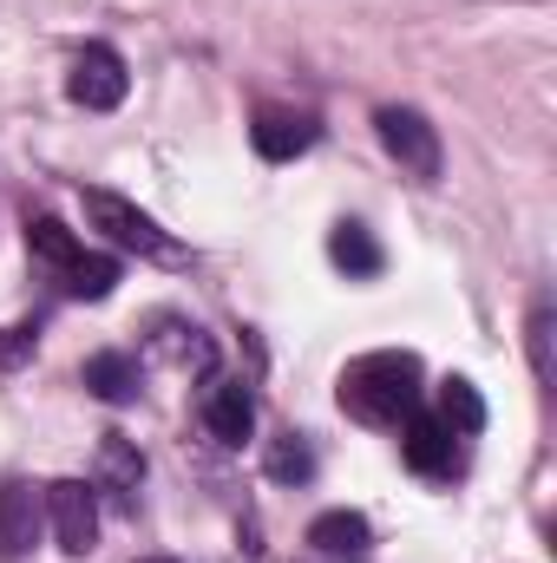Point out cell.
Here are the masks:
<instances>
[{"label":"cell","instance_id":"obj_2","mask_svg":"<svg viewBox=\"0 0 557 563\" xmlns=\"http://www.w3.org/2000/svg\"><path fill=\"white\" fill-rule=\"evenodd\" d=\"M86 223H92L112 250H125V256H139V263H164V269H184V263H190V250H184L151 210H139V203L119 197V190H86Z\"/></svg>","mask_w":557,"mask_h":563},{"label":"cell","instance_id":"obj_4","mask_svg":"<svg viewBox=\"0 0 557 563\" xmlns=\"http://www.w3.org/2000/svg\"><path fill=\"white\" fill-rule=\"evenodd\" d=\"M40 498H46V525H53L59 551L66 558H86L99 544V492L86 478H53Z\"/></svg>","mask_w":557,"mask_h":563},{"label":"cell","instance_id":"obj_11","mask_svg":"<svg viewBox=\"0 0 557 563\" xmlns=\"http://www.w3.org/2000/svg\"><path fill=\"white\" fill-rule=\"evenodd\" d=\"M204 426H210L217 445L237 452V445L256 432V400H250V387H243V380H217V387L204 394Z\"/></svg>","mask_w":557,"mask_h":563},{"label":"cell","instance_id":"obj_12","mask_svg":"<svg viewBox=\"0 0 557 563\" xmlns=\"http://www.w3.org/2000/svg\"><path fill=\"white\" fill-rule=\"evenodd\" d=\"M328 263H335L348 282H374L381 269H387V256H381L374 230H368V223H354V217H341V223L328 230Z\"/></svg>","mask_w":557,"mask_h":563},{"label":"cell","instance_id":"obj_21","mask_svg":"<svg viewBox=\"0 0 557 563\" xmlns=\"http://www.w3.org/2000/svg\"><path fill=\"white\" fill-rule=\"evenodd\" d=\"M144 563H171V558H144Z\"/></svg>","mask_w":557,"mask_h":563},{"label":"cell","instance_id":"obj_13","mask_svg":"<svg viewBox=\"0 0 557 563\" xmlns=\"http://www.w3.org/2000/svg\"><path fill=\"white\" fill-rule=\"evenodd\" d=\"M139 387H144V374H139V361H132V354L106 347V354H92V361H86V394H92V400H106V407H132V400H139Z\"/></svg>","mask_w":557,"mask_h":563},{"label":"cell","instance_id":"obj_6","mask_svg":"<svg viewBox=\"0 0 557 563\" xmlns=\"http://www.w3.org/2000/svg\"><path fill=\"white\" fill-rule=\"evenodd\" d=\"M459 445H466V439H459L452 426L433 420V407H414V413L401 420V452H407V465H414L419 478H459V465H466Z\"/></svg>","mask_w":557,"mask_h":563},{"label":"cell","instance_id":"obj_19","mask_svg":"<svg viewBox=\"0 0 557 563\" xmlns=\"http://www.w3.org/2000/svg\"><path fill=\"white\" fill-rule=\"evenodd\" d=\"M551 334H557V314H551V301H538V308H532V321H525V341H532V374H538V380H545V387H551Z\"/></svg>","mask_w":557,"mask_h":563},{"label":"cell","instance_id":"obj_15","mask_svg":"<svg viewBox=\"0 0 557 563\" xmlns=\"http://www.w3.org/2000/svg\"><path fill=\"white\" fill-rule=\"evenodd\" d=\"M433 420L452 426L459 439H479V432H485V400H479V387L459 380V374L439 380V387H433Z\"/></svg>","mask_w":557,"mask_h":563},{"label":"cell","instance_id":"obj_8","mask_svg":"<svg viewBox=\"0 0 557 563\" xmlns=\"http://www.w3.org/2000/svg\"><path fill=\"white\" fill-rule=\"evenodd\" d=\"M315 139H321V125H315L308 112H282V106H263V112H256V125H250L256 157H270V164H288V157L315 151Z\"/></svg>","mask_w":557,"mask_h":563},{"label":"cell","instance_id":"obj_14","mask_svg":"<svg viewBox=\"0 0 557 563\" xmlns=\"http://www.w3.org/2000/svg\"><path fill=\"white\" fill-rule=\"evenodd\" d=\"M368 544H374V531L361 511H321L308 525V551H321V558H361Z\"/></svg>","mask_w":557,"mask_h":563},{"label":"cell","instance_id":"obj_1","mask_svg":"<svg viewBox=\"0 0 557 563\" xmlns=\"http://www.w3.org/2000/svg\"><path fill=\"white\" fill-rule=\"evenodd\" d=\"M419 400H426V374H419V354L407 347L361 354L341 374V413L361 426H401Z\"/></svg>","mask_w":557,"mask_h":563},{"label":"cell","instance_id":"obj_3","mask_svg":"<svg viewBox=\"0 0 557 563\" xmlns=\"http://www.w3.org/2000/svg\"><path fill=\"white\" fill-rule=\"evenodd\" d=\"M125 86H132V73H125L119 46L92 40V46L73 53V73H66V99H73V106H86V112H119V106H125Z\"/></svg>","mask_w":557,"mask_h":563},{"label":"cell","instance_id":"obj_22","mask_svg":"<svg viewBox=\"0 0 557 563\" xmlns=\"http://www.w3.org/2000/svg\"><path fill=\"white\" fill-rule=\"evenodd\" d=\"M328 563H348V558H328Z\"/></svg>","mask_w":557,"mask_h":563},{"label":"cell","instance_id":"obj_9","mask_svg":"<svg viewBox=\"0 0 557 563\" xmlns=\"http://www.w3.org/2000/svg\"><path fill=\"white\" fill-rule=\"evenodd\" d=\"M151 361H164V367H177V374H210V367H217V347H210V334H204L197 321L164 314V321L151 328Z\"/></svg>","mask_w":557,"mask_h":563},{"label":"cell","instance_id":"obj_7","mask_svg":"<svg viewBox=\"0 0 557 563\" xmlns=\"http://www.w3.org/2000/svg\"><path fill=\"white\" fill-rule=\"evenodd\" d=\"M40 525H46V498H40L26 478H7V485H0V558L20 563L40 544Z\"/></svg>","mask_w":557,"mask_h":563},{"label":"cell","instance_id":"obj_5","mask_svg":"<svg viewBox=\"0 0 557 563\" xmlns=\"http://www.w3.org/2000/svg\"><path fill=\"white\" fill-rule=\"evenodd\" d=\"M374 132H381L387 157H394L407 177H419V184L439 177V132L426 125V112H414V106H381V112H374Z\"/></svg>","mask_w":557,"mask_h":563},{"label":"cell","instance_id":"obj_10","mask_svg":"<svg viewBox=\"0 0 557 563\" xmlns=\"http://www.w3.org/2000/svg\"><path fill=\"white\" fill-rule=\"evenodd\" d=\"M139 485H144V452L125 432H106V439H99V485H92V492H106L119 511H132V505H139Z\"/></svg>","mask_w":557,"mask_h":563},{"label":"cell","instance_id":"obj_16","mask_svg":"<svg viewBox=\"0 0 557 563\" xmlns=\"http://www.w3.org/2000/svg\"><path fill=\"white\" fill-rule=\"evenodd\" d=\"M26 250H33V263H40L53 282H59L73 263H79V256H86V250H79V236H73L59 217H33V223H26Z\"/></svg>","mask_w":557,"mask_h":563},{"label":"cell","instance_id":"obj_20","mask_svg":"<svg viewBox=\"0 0 557 563\" xmlns=\"http://www.w3.org/2000/svg\"><path fill=\"white\" fill-rule=\"evenodd\" d=\"M33 347H40V328H33V321H20V328H0V374L26 367V361H33Z\"/></svg>","mask_w":557,"mask_h":563},{"label":"cell","instance_id":"obj_18","mask_svg":"<svg viewBox=\"0 0 557 563\" xmlns=\"http://www.w3.org/2000/svg\"><path fill=\"white\" fill-rule=\"evenodd\" d=\"M119 288V263L112 256H79L66 276H59V295H73V301H106Z\"/></svg>","mask_w":557,"mask_h":563},{"label":"cell","instance_id":"obj_17","mask_svg":"<svg viewBox=\"0 0 557 563\" xmlns=\"http://www.w3.org/2000/svg\"><path fill=\"white\" fill-rule=\"evenodd\" d=\"M263 472H270L276 485H308V478H315V445H308L302 432H276L270 452H263Z\"/></svg>","mask_w":557,"mask_h":563}]
</instances>
